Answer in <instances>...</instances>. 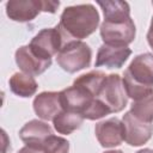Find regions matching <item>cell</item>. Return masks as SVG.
<instances>
[{
  "instance_id": "cell-1",
  "label": "cell",
  "mask_w": 153,
  "mask_h": 153,
  "mask_svg": "<svg viewBox=\"0 0 153 153\" xmlns=\"http://www.w3.org/2000/svg\"><path fill=\"white\" fill-rule=\"evenodd\" d=\"M126 93L133 100H139L153 92V54L136 55L123 73Z\"/></svg>"
},
{
  "instance_id": "cell-2",
  "label": "cell",
  "mask_w": 153,
  "mask_h": 153,
  "mask_svg": "<svg viewBox=\"0 0 153 153\" xmlns=\"http://www.w3.org/2000/svg\"><path fill=\"white\" fill-rule=\"evenodd\" d=\"M99 19V13L92 4H81L66 7L59 25L71 39L80 41L96 31Z\"/></svg>"
},
{
  "instance_id": "cell-3",
  "label": "cell",
  "mask_w": 153,
  "mask_h": 153,
  "mask_svg": "<svg viewBox=\"0 0 153 153\" xmlns=\"http://www.w3.org/2000/svg\"><path fill=\"white\" fill-rule=\"evenodd\" d=\"M71 39L57 24L55 27L42 29L29 43L31 50L44 60H51Z\"/></svg>"
},
{
  "instance_id": "cell-4",
  "label": "cell",
  "mask_w": 153,
  "mask_h": 153,
  "mask_svg": "<svg viewBox=\"0 0 153 153\" xmlns=\"http://www.w3.org/2000/svg\"><path fill=\"white\" fill-rule=\"evenodd\" d=\"M60 1L53 0H10L6 2V14L13 22L26 23L33 20L41 12L55 13Z\"/></svg>"
},
{
  "instance_id": "cell-5",
  "label": "cell",
  "mask_w": 153,
  "mask_h": 153,
  "mask_svg": "<svg viewBox=\"0 0 153 153\" xmlns=\"http://www.w3.org/2000/svg\"><path fill=\"white\" fill-rule=\"evenodd\" d=\"M92 60V50L88 44L82 41H69L56 55L59 66L68 72L76 73L81 69L90 67Z\"/></svg>"
},
{
  "instance_id": "cell-6",
  "label": "cell",
  "mask_w": 153,
  "mask_h": 153,
  "mask_svg": "<svg viewBox=\"0 0 153 153\" xmlns=\"http://www.w3.org/2000/svg\"><path fill=\"white\" fill-rule=\"evenodd\" d=\"M100 37L104 44L116 47H128L136 33V27L131 18L120 22H106L104 20L99 27Z\"/></svg>"
},
{
  "instance_id": "cell-7",
  "label": "cell",
  "mask_w": 153,
  "mask_h": 153,
  "mask_svg": "<svg viewBox=\"0 0 153 153\" xmlns=\"http://www.w3.org/2000/svg\"><path fill=\"white\" fill-rule=\"evenodd\" d=\"M97 98L106 105L111 114L122 111L128 103V96L126 93L122 78L118 74H109L104 80Z\"/></svg>"
},
{
  "instance_id": "cell-8",
  "label": "cell",
  "mask_w": 153,
  "mask_h": 153,
  "mask_svg": "<svg viewBox=\"0 0 153 153\" xmlns=\"http://www.w3.org/2000/svg\"><path fill=\"white\" fill-rule=\"evenodd\" d=\"M124 141L134 147H139L148 142L153 134V124L146 123L136 118L130 111L123 115Z\"/></svg>"
},
{
  "instance_id": "cell-9",
  "label": "cell",
  "mask_w": 153,
  "mask_h": 153,
  "mask_svg": "<svg viewBox=\"0 0 153 153\" xmlns=\"http://www.w3.org/2000/svg\"><path fill=\"white\" fill-rule=\"evenodd\" d=\"M94 134L102 147L111 148L120 146L124 141L123 122L117 117L100 121L94 127Z\"/></svg>"
},
{
  "instance_id": "cell-10",
  "label": "cell",
  "mask_w": 153,
  "mask_h": 153,
  "mask_svg": "<svg viewBox=\"0 0 153 153\" xmlns=\"http://www.w3.org/2000/svg\"><path fill=\"white\" fill-rule=\"evenodd\" d=\"M14 60L19 69L23 73L29 74L31 76H36L44 73L51 66V60H44L36 55L31 50L29 44L22 45L17 49L14 54Z\"/></svg>"
},
{
  "instance_id": "cell-11",
  "label": "cell",
  "mask_w": 153,
  "mask_h": 153,
  "mask_svg": "<svg viewBox=\"0 0 153 153\" xmlns=\"http://www.w3.org/2000/svg\"><path fill=\"white\" fill-rule=\"evenodd\" d=\"M53 134L51 127L39 120H31L19 130V137L25 146L42 149L44 141Z\"/></svg>"
},
{
  "instance_id": "cell-12",
  "label": "cell",
  "mask_w": 153,
  "mask_h": 153,
  "mask_svg": "<svg viewBox=\"0 0 153 153\" xmlns=\"http://www.w3.org/2000/svg\"><path fill=\"white\" fill-rule=\"evenodd\" d=\"M130 55L131 49L129 47H116L103 43L97 51L94 66L106 68H121Z\"/></svg>"
},
{
  "instance_id": "cell-13",
  "label": "cell",
  "mask_w": 153,
  "mask_h": 153,
  "mask_svg": "<svg viewBox=\"0 0 153 153\" xmlns=\"http://www.w3.org/2000/svg\"><path fill=\"white\" fill-rule=\"evenodd\" d=\"M35 114L44 120L53 121L54 117L62 111L61 102H60V92L54 91H44L37 94L32 103Z\"/></svg>"
},
{
  "instance_id": "cell-14",
  "label": "cell",
  "mask_w": 153,
  "mask_h": 153,
  "mask_svg": "<svg viewBox=\"0 0 153 153\" xmlns=\"http://www.w3.org/2000/svg\"><path fill=\"white\" fill-rule=\"evenodd\" d=\"M8 84L11 91L16 96H19L22 98H29L33 96L38 88V84L35 80V78L23 72L14 73L10 78Z\"/></svg>"
},
{
  "instance_id": "cell-15",
  "label": "cell",
  "mask_w": 153,
  "mask_h": 153,
  "mask_svg": "<svg viewBox=\"0 0 153 153\" xmlns=\"http://www.w3.org/2000/svg\"><path fill=\"white\" fill-rule=\"evenodd\" d=\"M97 4L103 10L104 20L106 22H120L130 18V7L126 1L106 0V1H98Z\"/></svg>"
},
{
  "instance_id": "cell-16",
  "label": "cell",
  "mask_w": 153,
  "mask_h": 153,
  "mask_svg": "<svg viewBox=\"0 0 153 153\" xmlns=\"http://www.w3.org/2000/svg\"><path fill=\"white\" fill-rule=\"evenodd\" d=\"M82 122H84V117L81 115L71 112V111H65V110H62L60 114H57L53 120L55 130L57 133L65 134V135L72 134L73 131L79 129L81 127Z\"/></svg>"
},
{
  "instance_id": "cell-17",
  "label": "cell",
  "mask_w": 153,
  "mask_h": 153,
  "mask_svg": "<svg viewBox=\"0 0 153 153\" xmlns=\"http://www.w3.org/2000/svg\"><path fill=\"white\" fill-rule=\"evenodd\" d=\"M106 76L108 75L102 71H91L86 74L78 76L73 84L85 88L86 91H88L91 94H93L97 98Z\"/></svg>"
},
{
  "instance_id": "cell-18",
  "label": "cell",
  "mask_w": 153,
  "mask_h": 153,
  "mask_svg": "<svg viewBox=\"0 0 153 153\" xmlns=\"http://www.w3.org/2000/svg\"><path fill=\"white\" fill-rule=\"evenodd\" d=\"M130 112L142 122L152 123L153 122V92L148 96L133 100L130 105Z\"/></svg>"
},
{
  "instance_id": "cell-19",
  "label": "cell",
  "mask_w": 153,
  "mask_h": 153,
  "mask_svg": "<svg viewBox=\"0 0 153 153\" xmlns=\"http://www.w3.org/2000/svg\"><path fill=\"white\" fill-rule=\"evenodd\" d=\"M42 151L44 153H68L69 152V142L62 136H56L51 134L47 137L43 143Z\"/></svg>"
},
{
  "instance_id": "cell-20",
  "label": "cell",
  "mask_w": 153,
  "mask_h": 153,
  "mask_svg": "<svg viewBox=\"0 0 153 153\" xmlns=\"http://www.w3.org/2000/svg\"><path fill=\"white\" fill-rule=\"evenodd\" d=\"M17 153H44L42 149L38 148H33V147H29V146H24L23 148H20Z\"/></svg>"
},
{
  "instance_id": "cell-21",
  "label": "cell",
  "mask_w": 153,
  "mask_h": 153,
  "mask_svg": "<svg viewBox=\"0 0 153 153\" xmlns=\"http://www.w3.org/2000/svg\"><path fill=\"white\" fill-rule=\"evenodd\" d=\"M147 42H148L151 49L153 50V17H152L151 25H149V29H148V32H147Z\"/></svg>"
},
{
  "instance_id": "cell-22",
  "label": "cell",
  "mask_w": 153,
  "mask_h": 153,
  "mask_svg": "<svg viewBox=\"0 0 153 153\" xmlns=\"http://www.w3.org/2000/svg\"><path fill=\"white\" fill-rule=\"evenodd\" d=\"M136 153H153V149H151V148H143V149L137 151Z\"/></svg>"
},
{
  "instance_id": "cell-23",
  "label": "cell",
  "mask_w": 153,
  "mask_h": 153,
  "mask_svg": "<svg viewBox=\"0 0 153 153\" xmlns=\"http://www.w3.org/2000/svg\"><path fill=\"white\" fill-rule=\"evenodd\" d=\"M103 153H123L121 149H111V151H105Z\"/></svg>"
},
{
  "instance_id": "cell-24",
  "label": "cell",
  "mask_w": 153,
  "mask_h": 153,
  "mask_svg": "<svg viewBox=\"0 0 153 153\" xmlns=\"http://www.w3.org/2000/svg\"><path fill=\"white\" fill-rule=\"evenodd\" d=\"M152 4H153V2H152Z\"/></svg>"
}]
</instances>
